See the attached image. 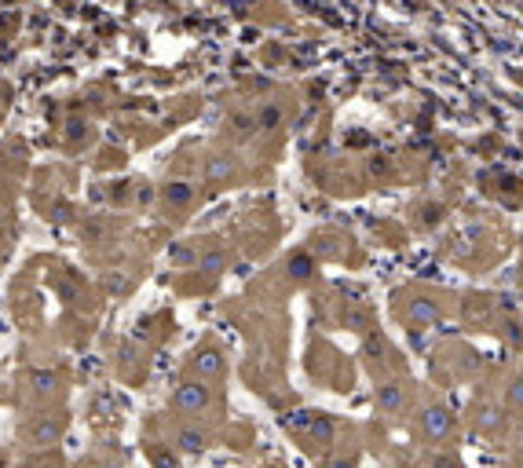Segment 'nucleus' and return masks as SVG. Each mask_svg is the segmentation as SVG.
Returning <instances> with one entry per match:
<instances>
[{"label":"nucleus","instance_id":"obj_1","mask_svg":"<svg viewBox=\"0 0 523 468\" xmlns=\"http://www.w3.org/2000/svg\"><path fill=\"white\" fill-rule=\"evenodd\" d=\"M395 311H399L403 326H410V330H428V326H436L443 319L439 297H428V293H410L406 300H395Z\"/></svg>","mask_w":523,"mask_h":468},{"label":"nucleus","instance_id":"obj_2","mask_svg":"<svg viewBox=\"0 0 523 468\" xmlns=\"http://www.w3.org/2000/svg\"><path fill=\"white\" fill-rule=\"evenodd\" d=\"M209 403H213V392H209V384L198 381V377H187V381H180V388L172 392V410L176 414H205L209 410Z\"/></svg>","mask_w":523,"mask_h":468},{"label":"nucleus","instance_id":"obj_3","mask_svg":"<svg viewBox=\"0 0 523 468\" xmlns=\"http://www.w3.org/2000/svg\"><path fill=\"white\" fill-rule=\"evenodd\" d=\"M417 432H421V439L425 443H447L450 432H454V414H450L447 406H425L421 410V417H417Z\"/></svg>","mask_w":523,"mask_h":468},{"label":"nucleus","instance_id":"obj_4","mask_svg":"<svg viewBox=\"0 0 523 468\" xmlns=\"http://www.w3.org/2000/svg\"><path fill=\"white\" fill-rule=\"evenodd\" d=\"M227 373V359H224V351L213 348V344H205V348H198L191 355V377H198V381H220Z\"/></svg>","mask_w":523,"mask_h":468},{"label":"nucleus","instance_id":"obj_5","mask_svg":"<svg viewBox=\"0 0 523 468\" xmlns=\"http://www.w3.org/2000/svg\"><path fill=\"white\" fill-rule=\"evenodd\" d=\"M63 428H66L63 417L44 414V417H37V421L30 425V432H26V443H30V447H37V450H48V447H55V443L63 439Z\"/></svg>","mask_w":523,"mask_h":468},{"label":"nucleus","instance_id":"obj_6","mask_svg":"<svg viewBox=\"0 0 523 468\" xmlns=\"http://www.w3.org/2000/svg\"><path fill=\"white\" fill-rule=\"evenodd\" d=\"M374 403L381 414H403L406 406V384L403 377H385V381L374 388Z\"/></svg>","mask_w":523,"mask_h":468},{"label":"nucleus","instance_id":"obj_7","mask_svg":"<svg viewBox=\"0 0 523 468\" xmlns=\"http://www.w3.org/2000/svg\"><path fill=\"white\" fill-rule=\"evenodd\" d=\"M235 172H238V161L235 154H227V150H220V154H209V161H205V183H227V180H235Z\"/></svg>","mask_w":523,"mask_h":468},{"label":"nucleus","instance_id":"obj_8","mask_svg":"<svg viewBox=\"0 0 523 468\" xmlns=\"http://www.w3.org/2000/svg\"><path fill=\"white\" fill-rule=\"evenodd\" d=\"M205 447H209V439H205L202 428H180L176 439H172V450H176V454H187V458L205 454Z\"/></svg>","mask_w":523,"mask_h":468},{"label":"nucleus","instance_id":"obj_9","mask_svg":"<svg viewBox=\"0 0 523 468\" xmlns=\"http://www.w3.org/2000/svg\"><path fill=\"white\" fill-rule=\"evenodd\" d=\"M315 267H319V260H315L311 253H304V249H300V253L289 256L286 275H289V278H297V282H308V278H315Z\"/></svg>","mask_w":523,"mask_h":468},{"label":"nucleus","instance_id":"obj_10","mask_svg":"<svg viewBox=\"0 0 523 468\" xmlns=\"http://www.w3.org/2000/svg\"><path fill=\"white\" fill-rule=\"evenodd\" d=\"M30 392L37 399H52V392H59V373L55 370H33L30 373Z\"/></svg>","mask_w":523,"mask_h":468},{"label":"nucleus","instance_id":"obj_11","mask_svg":"<svg viewBox=\"0 0 523 468\" xmlns=\"http://www.w3.org/2000/svg\"><path fill=\"white\" fill-rule=\"evenodd\" d=\"M308 436L315 439V443H322V447H330L333 439H337V421L326 414H315V421H311Z\"/></svg>","mask_w":523,"mask_h":468},{"label":"nucleus","instance_id":"obj_12","mask_svg":"<svg viewBox=\"0 0 523 468\" xmlns=\"http://www.w3.org/2000/svg\"><path fill=\"white\" fill-rule=\"evenodd\" d=\"M227 264H231V260H227V253L224 249H213V253H205L202 260H198V271H202L205 278H209V282H213V278H220L227 271Z\"/></svg>","mask_w":523,"mask_h":468},{"label":"nucleus","instance_id":"obj_13","mask_svg":"<svg viewBox=\"0 0 523 468\" xmlns=\"http://www.w3.org/2000/svg\"><path fill=\"white\" fill-rule=\"evenodd\" d=\"M363 355H366V366H370V370L385 373V341H381V337H366Z\"/></svg>","mask_w":523,"mask_h":468},{"label":"nucleus","instance_id":"obj_14","mask_svg":"<svg viewBox=\"0 0 523 468\" xmlns=\"http://www.w3.org/2000/svg\"><path fill=\"white\" fill-rule=\"evenodd\" d=\"M282 117H286V110L278 107V103H267V107L257 110V132H275L278 125H282Z\"/></svg>","mask_w":523,"mask_h":468},{"label":"nucleus","instance_id":"obj_15","mask_svg":"<svg viewBox=\"0 0 523 468\" xmlns=\"http://www.w3.org/2000/svg\"><path fill=\"white\" fill-rule=\"evenodd\" d=\"M505 410H509V414H523V373L513 377L509 388H505Z\"/></svg>","mask_w":523,"mask_h":468},{"label":"nucleus","instance_id":"obj_16","mask_svg":"<svg viewBox=\"0 0 523 468\" xmlns=\"http://www.w3.org/2000/svg\"><path fill=\"white\" fill-rule=\"evenodd\" d=\"M169 264H176V267H191V264H198V253H194L191 245H183V242H176V245H169Z\"/></svg>","mask_w":523,"mask_h":468},{"label":"nucleus","instance_id":"obj_17","mask_svg":"<svg viewBox=\"0 0 523 468\" xmlns=\"http://www.w3.org/2000/svg\"><path fill=\"white\" fill-rule=\"evenodd\" d=\"M165 202H172V205H187L194 198V191L187 187V183H165Z\"/></svg>","mask_w":523,"mask_h":468},{"label":"nucleus","instance_id":"obj_18","mask_svg":"<svg viewBox=\"0 0 523 468\" xmlns=\"http://www.w3.org/2000/svg\"><path fill=\"white\" fill-rule=\"evenodd\" d=\"M150 461H154V468H183L180 454H176V450H165V447H150Z\"/></svg>","mask_w":523,"mask_h":468},{"label":"nucleus","instance_id":"obj_19","mask_svg":"<svg viewBox=\"0 0 523 468\" xmlns=\"http://www.w3.org/2000/svg\"><path fill=\"white\" fill-rule=\"evenodd\" d=\"M103 289H107V293H114V297H125V289H129V278L121 275V271H110V275L103 278Z\"/></svg>","mask_w":523,"mask_h":468},{"label":"nucleus","instance_id":"obj_20","mask_svg":"<svg viewBox=\"0 0 523 468\" xmlns=\"http://www.w3.org/2000/svg\"><path fill=\"white\" fill-rule=\"evenodd\" d=\"M311 421H315V414H311V410H293V414L282 417V425H289V428H304V432H308V428H311Z\"/></svg>","mask_w":523,"mask_h":468},{"label":"nucleus","instance_id":"obj_21","mask_svg":"<svg viewBox=\"0 0 523 468\" xmlns=\"http://www.w3.org/2000/svg\"><path fill=\"white\" fill-rule=\"evenodd\" d=\"M502 410H498V406H487V410H483L480 414V428L483 432H487V428H491V432H498V428H502Z\"/></svg>","mask_w":523,"mask_h":468},{"label":"nucleus","instance_id":"obj_22","mask_svg":"<svg viewBox=\"0 0 523 468\" xmlns=\"http://www.w3.org/2000/svg\"><path fill=\"white\" fill-rule=\"evenodd\" d=\"M428 468H465L454 454H432V461H428Z\"/></svg>","mask_w":523,"mask_h":468},{"label":"nucleus","instance_id":"obj_23","mask_svg":"<svg viewBox=\"0 0 523 468\" xmlns=\"http://www.w3.org/2000/svg\"><path fill=\"white\" fill-rule=\"evenodd\" d=\"M85 121H70V128H66V132H70V139H77V136H85Z\"/></svg>","mask_w":523,"mask_h":468},{"label":"nucleus","instance_id":"obj_24","mask_svg":"<svg viewBox=\"0 0 523 468\" xmlns=\"http://www.w3.org/2000/svg\"><path fill=\"white\" fill-rule=\"evenodd\" d=\"M330 468H355V458H333Z\"/></svg>","mask_w":523,"mask_h":468},{"label":"nucleus","instance_id":"obj_25","mask_svg":"<svg viewBox=\"0 0 523 468\" xmlns=\"http://www.w3.org/2000/svg\"><path fill=\"white\" fill-rule=\"evenodd\" d=\"M19 468H48V465H44V461H22Z\"/></svg>","mask_w":523,"mask_h":468},{"label":"nucleus","instance_id":"obj_26","mask_svg":"<svg viewBox=\"0 0 523 468\" xmlns=\"http://www.w3.org/2000/svg\"><path fill=\"white\" fill-rule=\"evenodd\" d=\"M0 468H8V461H4V454H0Z\"/></svg>","mask_w":523,"mask_h":468},{"label":"nucleus","instance_id":"obj_27","mask_svg":"<svg viewBox=\"0 0 523 468\" xmlns=\"http://www.w3.org/2000/svg\"><path fill=\"white\" fill-rule=\"evenodd\" d=\"M267 468H278V465H267Z\"/></svg>","mask_w":523,"mask_h":468},{"label":"nucleus","instance_id":"obj_28","mask_svg":"<svg viewBox=\"0 0 523 468\" xmlns=\"http://www.w3.org/2000/svg\"><path fill=\"white\" fill-rule=\"evenodd\" d=\"M516 468H523V461H520V465H516Z\"/></svg>","mask_w":523,"mask_h":468}]
</instances>
